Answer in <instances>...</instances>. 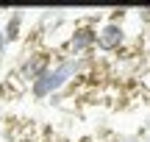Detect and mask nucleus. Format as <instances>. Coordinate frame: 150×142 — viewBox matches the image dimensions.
Here are the masks:
<instances>
[{"instance_id": "nucleus-4", "label": "nucleus", "mask_w": 150, "mask_h": 142, "mask_svg": "<svg viewBox=\"0 0 150 142\" xmlns=\"http://www.w3.org/2000/svg\"><path fill=\"white\" fill-rule=\"evenodd\" d=\"M22 20H25V14L22 11H11V17L6 20V25H3V36H6V42H17V39L22 36Z\"/></svg>"}, {"instance_id": "nucleus-1", "label": "nucleus", "mask_w": 150, "mask_h": 142, "mask_svg": "<svg viewBox=\"0 0 150 142\" xmlns=\"http://www.w3.org/2000/svg\"><path fill=\"white\" fill-rule=\"evenodd\" d=\"M97 48V22L92 20H81L72 25L70 39H67L64 56H72V59H81V56H92Z\"/></svg>"}, {"instance_id": "nucleus-3", "label": "nucleus", "mask_w": 150, "mask_h": 142, "mask_svg": "<svg viewBox=\"0 0 150 142\" xmlns=\"http://www.w3.org/2000/svg\"><path fill=\"white\" fill-rule=\"evenodd\" d=\"M50 67H53V53L45 50V48H33L20 59V64H17V78H22V84L31 87V84L39 81Z\"/></svg>"}, {"instance_id": "nucleus-7", "label": "nucleus", "mask_w": 150, "mask_h": 142, "mask_svg": "<svg viewBox=\"0 0 150 142\" xmlns=\"http://www.w3.org/2000/svg\"><path fill=\"white\" fill-rule=\"evenodd\" d=\"M147 33H150V22H147Z\"/></svg>"}, {"instance_id": "nucleus-6", "label": "nucleus", "mask_w": 150, "mask_h": 142, "mask_svg": "<svg viewBox=\"0 0 150 142\" xmlns=\"http://www.w3.org/2000/svg\"><path fill=\"white\" fill-rule=\"evenodd\" d=\"M111 142H142L139 134H117V137H111Z\"/></svg>"}, {"instance_id": "nucleus-8", "label": "nucleus", "mask_w": 150, "mask_h": 142, "mask_svg": "<svg viewBox=\"0 0 150 142\" xmlns=\"http://www.w3.org/2000/svg\"><path fill=\"white\" fill-rule=\"evenodd\" d=\"M0 33H3V25H0Z\"/></svg>"}, {"instance_id": "nucleus-5", "label": "nucleus", "mask_w": 150, "mask_h": 142, "mask_svg": "<svg viewBox=\"0 0 150 142\" xmlns=\"http://www.w3.org/2000/svg\"><path fill=\"white\" fill-rule=\"evenodd\" d=\"M136 78H139V87H142V89H145V92L150 95V67H145V70H142Z\"/></svg>"}, {"instance_id": "nucleus-2", "label": "nucleus", "mask_w": 150, "mask_h": 142, "mask_svg": "<svg viewBox=\"0 0 150 142\" xmlns=\"http://www.w3.org/2000/svg\"><path fill=\"white\" fill-rule=\"evenodd\" d=\"M128 45V31L122 25V14L117 17H106V20L97 22V48L100 53H120V50Z\"/></svg>"}]
</instances>
